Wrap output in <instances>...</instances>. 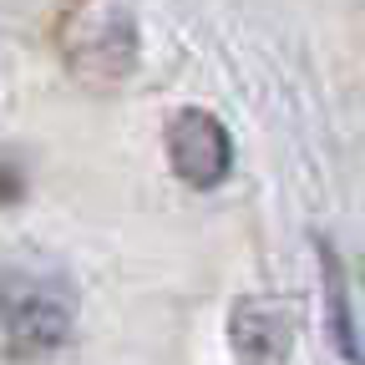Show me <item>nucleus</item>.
Wrapping results in <instances>:
<instances>
[{
	"instance_id": "nucleus-1",
	"label": "nucleus",
	"mask_w": 365,
	"mask_h": 365,
	"mask_svg": "<svg viewBox=\"0 0 365 365\" xmlns=\"http://www.w3.org/2000/svg\"><path fill=\"white\" fill-rule=\"evenodd\" d=\"M76 335V284L46 254L0 259V360L41 365Z\"/></svg>"
},
{
	"instance_id": "nucleus-2",
	"label": "nucleus",
	"mask_w": 365,
	"mask_h": 365,
	"mask_svg": "<svg viewBox=\"0 0 365 365\" xmlns=\"http://www.w3.org/2000/svg\"><path fill=\"white\" fill-rule=\"evenodd\" d=\"M137 61H143V36H137V16L122 6V0H112V6L91 11L71 36H66V66L76 71V81L86 86H122Z\"/></svg>"
},
{
	"instance_id": "nucleus-3",
	"label": "nucleus",
	"mask_w": 365,
	"mask_h": 365,
	"mask_svg": "<svg viewBox=\"0 0 365 365\" xmlns=\"http://www.w3.org/2000/svg\"><path fill=\"white\" fill-rule=\"evenodd\" d=\"M163 153H168V168L182 188L213 193L234 173V132L208 107H178L163 127Z\"/></svg>"
},
{
	"instance_id": "nucleus-4",
	"label": "nucleus",
	"mask_w": 365,
	"mask_h": 365,
	"mask_svg": "<svg viewBox=\"0 0 365 365\" xmlns=\"http://www.w3.org/2000/svg\"><path fill=\"white\" fill-rule=\"evenodd\" d=\"M299 340V325L289 304L269 294H239L228 309V350L239 365H289Z\"/></svg>"
},
{
	"instance_id": "nucleus-5",
	"label": "nucleus",
	"mask_w": 365,
	"mask_h": 365,
	"mask_svg": "<svg viewBox=\"0 0 365 365\" xmlns=\"http://www.w3.org/2000/svg\"><path fill=\"white\" fill-rule=\"evenodd\" d=\"M314 249H319V279H325V319H330V340H335V350H340L350 365H360L365 355H360V330H355V309H350L345 264H340V254H335L330 239H319Z\"/></svg>"
},
{
	"instance_id": "nucleus-6",
	"label": "nucleus",
	"mask_w": 365,
	"mask_h": 365,
	"mask_svg": "<svg viewBox=\"0 0 365 365\" xmlns=\"http://www.w3.org/2000/svg\"><path fill=\"white\" fill-rule=\"evenodd\" d=\"M21 188H26V178H21V168H11V163H0V203H16V198H21Z\"/></svg>"
}]
</instances>
